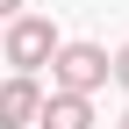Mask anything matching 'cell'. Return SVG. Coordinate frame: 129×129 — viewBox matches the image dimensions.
Segmentation results:
<instances>
[{
	"label": "cell",
	"mask_w": 129,
	"mask_h": 129,
	"mask_svg": "<svg viewBox=\"0 0 129 129\" xmlns=\"http://www.w3.org/2000/svg\"><path fill=\"white\" fill-rule=\"evenodd\" d=\"M57 50H64V36L50 29V14H22V22H7V36H0V57L14 64V79H36Z\"/></svg>",
	"instance_id": "6da1fadb"
},
{
	"label": "cell",
	"mask_w": 129,
	"mask_h": 129,
	"mask_svg": "<svg viewBox=\"0 0 129 129\" xmlns=\"http://www.w3.org/2000/svg\"><path fill=\"white\" fill-rule=\"evenodd\" d=\"M115 79V57L101 50V43H64L50 57V93H79V101H93V93Z\"/></svg>",
	"instance_id": "7a4b0ae2"
},
{
	"label": "cell",
	"mask_w": 129,
	"mask_h": 129,
	"mask_svg": "<svg viewBox=\"0 0 129 129\" xmlns=\"http://www.w3.org/2000/svg\"><path fill=\"white\" fill-rule=\"evenodd\" d=\"M43 101H50V93H43L36 79H7V86H0V129H36Z\"/></svg>",
	"instance_id": "3957f363"
},
{
	"label": "cell",
	"mask_w": 129,
	"mask_h": 129,
	"mask_svg": "<svg viewBox=\"0 0 129 129\" xmlns=\"http://www.w3.org/2000/svg\"><path fill=\"white\" fill-rule=\"evenodd\" d=\"M36 129H93V101H79V93H50Z\"/></svg>",
	"instance_id": "277c9868"
},
{
	"label": "cell",
	"mask_w": 129,
	"mask_h": 129,
	"mask_svg": "<svg viewBox=\"0 0 129 129\" xmlns=\"http://www.w3.org/2000/svg\"><path fill=\"white\" fill-rule=\"evenodd\" d=\"M115 86H129V43L115 50Z\"/></svg>",
	"instance_id": "5b68a950"
},
{
	"label": "cell",
	"mask_w": 129,
	"mask_h": 129,
	"mask_svg": "<svg viewBox=\"0 0 129 129\" xmlns=\"http://www.w3.org/2000/svg\"><path fill=\"white\" fill-rule=\"evenodd\" d=\"M22 7L29 0H0V22H22Z\"/></svg>",
	"instance_id": "8992f818"
},
{
	"label": "cell",
	"mask_w": 129,
	"mask_h": 129,
	"mask_svg": "<svg viewBox=\"0 0 129 129\" xmlns=\"http://www.w3.org/2000/svg\"><path fill=\"white\" fill-rule=\"evenodd\" d=\"M115 129H129V115H122V122H115Z\"/></svg>",
	"instance_id": "52a82bcc"
}]
</instances>
